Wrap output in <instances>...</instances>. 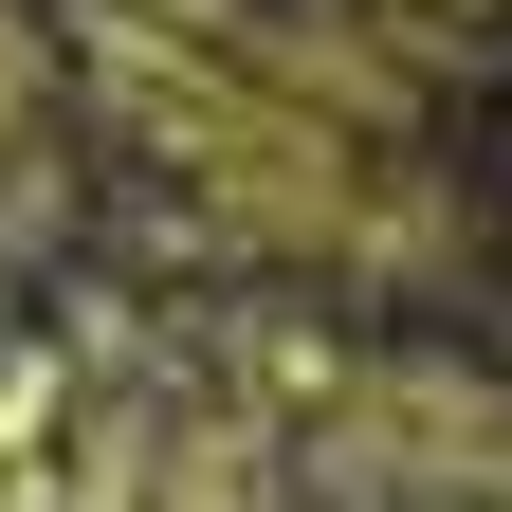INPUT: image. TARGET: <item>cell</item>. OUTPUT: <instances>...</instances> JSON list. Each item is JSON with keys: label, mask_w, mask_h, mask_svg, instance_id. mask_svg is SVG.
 <instances>
[{"label": "cell", "mask_w": 512, "mask_h": 512, "mask_svg": "<svg viewBox=\"0 0 512 512\" xmlns=\"http://www.w3.org/2000/svg\"><path fill=\"white\" fill-rule=\"evenodd\" d=\"M384 19H476V0H384Z\"/></svg>", "instance_id": "1"}]
</instances>
